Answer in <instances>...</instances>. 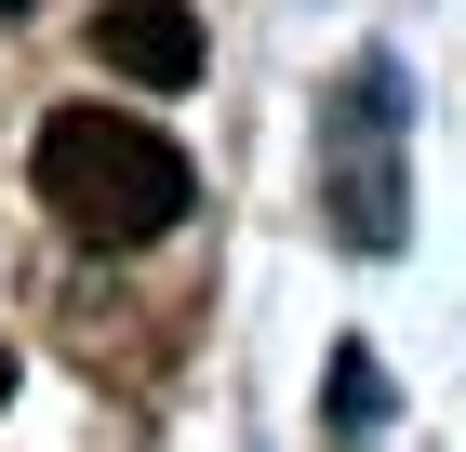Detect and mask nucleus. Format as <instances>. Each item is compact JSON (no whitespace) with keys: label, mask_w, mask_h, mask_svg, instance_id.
<instances>
[{"label":"nucleus","mask_w":466,"mask_h":452,"mask_svg":"<svg viewBox=\"0 0 466 452\" xmlns=\"http://www.w3.org/2000/svg\"><path fill=\"white\" fill-rule=\"evenodd\" d=\"M27 186L80 253H147V240H174L187 200H200L187 146L160 120H134V106H54L40 146H27Z\"/></svg>","instance_id":"1"},{"label":"nucleus","mask_w":466,"mask_h":452,"mask_svg":"<svg viewBox=\"0 0 466 452\" xmlns=\"http://www.w3.org/2000/svg\"><path fill=\"white\" fill-rule=\"evenodd\" d=\"M94 54H107L120 80H147V94H187V80H200V14H187V0H107V14H94Z\"/></svg>","instance_id":"2"},{"label":"nucleus","mask_w":466,"mask_h":452,"mask_svg":"<svg viewBox=\"0 0 466 452\" xmlns=\"http://www.w3.org/2000/svg\"><path fill=\"white\" fill-rule=\"evenodd\" d=\"M373 426H387V373L360 347H333V439H373Z\"/></svg>","instance_id":"3"},{"label":"nucleus","mask_w":466,"mask_h":452,"mask_svg":"<svg viewBox=\"0 0 466 452\" xmlns=\"http://www.w3.org/2000/svg\"><path fill=\"white\" fill-rule=\"evenodd\" d=\"M0 399H14V347H0Z\"/></svg>","instance_id":"4"}]
</instances>
